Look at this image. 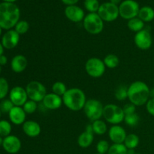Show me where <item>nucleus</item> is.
I'll return each instance as SVG.
<instances>
[{
	"label": "nucleus",
	"mask_w": 154,
	"mask_h": 154,
	"mask_svg": "<svg viewBox=\"0 0 154 154\" xmlns=\"http://www.w3.org/2000/svg\"><path fill=\"white\" fill-rule=\"evenodd\" d=\"M127 150L123 144H113L110 146L108 154H127Z\"/></svg>",
	"instance_id": "nucleus-31"
},
{
	"label": "nucleus",
	"mask_w": 154,
	"mask_h": 154,
	"mask_svg": "<svg viewBox=\"0 0 154 154\" xmlns=\"http://www.w3.org/2000/svg\"><path fill=\"white\" fill-rule=\"evenodd\" d=\"M139 137L135 134H129L126 135L123 144L126 147L127 149H135L139 144Z\"/></svg>",
	"instance_id": "nucleus-26"
},
{
	"label": "nucleus",
	"mask_w": 154,
	"mask_h": 154,
	"mask_svg": "<svg viewBox=\"0 0 154 154\" xmlns=\"http://www.w3.org/2000/svg\"><path fill=\"white\" fill-rule=\"evenodd\" d=\"M42 102L43 106L48 110H57L63 104V98L53 93H48Z\"/></svg>",
	"instance_id": "nucleus-17"
},
{
	"label": "nucleus",
	"mask_w": 154,
	"mask_h": 154,
	"mask_svg": "<svg viewBox=\"0 0 154 154\" xmlns=\"http://www.w3.org/2000/svg\"><path fill=\"white\" fill-rule=\"evenodd\" d=\"M102 117L110 124L119 125L124 121L125 114L123 108L114 104H108L104 106Z\"/></svg>",
	"instance_id": "nucleus-4"
},
{
	"label": "nucleus",
	"mask_w": 154,
	"mask_h": 154,
	"mask_svg": "<svg viewBox=\"0 0 154 154\" xmlns=\"http://www.w3.org/2000/svg\"><path fill=\"white\" fill-rule=\"evenodd\" d=\"M8 117L10 119L11 122L13 124L19 126V125H23L26 120V114L24 111L23 107L14 106L10 112L8 113Z\"/></svg>",
	"instance_id": "nucleus-18"
},
{
	"label": "nucleus",
	"mask_w": 154,
	"mask_h": 154,
	"mask_svg": "<svg viewBox=\"0 0 154 154\" xmlns=\"http://www.w3.org/2000/svg\"><path fill=\"white\" fill-rule=\"evenodd\" d=\"M84 8L90 13H97L100 4L99 0H84Z\"/></svg>",
	"instance_id": "nucleus-29"
},
{
	"label": "nucleus",
	"mask_w": 154,
	"mask_h": 154,
	"mask_svg": "<svg viewBox=\"0 0 154 154\" xmlns=\"http://www.w3.org/2000/svg\"><path fill=\"white\" fill-rule=\"evenodd\" d=\"M23 108L24 111H25L26 114H34L36 111V110H37L38 104L37 102L29 99V100L24 104L23 106Z\"/></svg>",
	"instance_id": "nucleus-35"
},
{
	"label": "nucleus",
	"mask_w": 154,
	"mask_h": 154,
	"mask_svg": "<svg viewBox=\"0 0 154 154\" xmlns=\"http://www.w3.org/2000/svg\"><path fill=\"white\" fill-rule=\"evenodd\" d=\"M150 98L152 99V98H154V88L151 89L150 90Z\"/></svg>",
	"instance_id": "nucleus-46"
},
{
	"label": "nucleus",
	"mask_w": 154,
	"mask_h": 154,
	"mask_svg": "<svg viewBox=\"0 0 154 154\" xmlns=\"http://www.w3.org/2000/svg\"><path fill=\"white\" fill-rule=\"evenodd\" d=\"M104 63H105L106 68L108 69H115L120 64V59L117 55L114 54H108L103 60Z\"/></svg>",
	"instance_id": "nucleus-25"
},
{
	"label": "nucleus",
	"mask_w": 154,
	"mask_h": 154,
	"mask_svg": "<svg viewBox=\"0 0 154 154\" xmlns=\"http://www.w3.org/2000/svg\"><path fill=\"white\" fill-rule=\"evenodd\" d=\"M2 27L0 26V36L2 35Z\"/></svg>",
	"instance_id": "nucleus-49"
},
{
	"label": "nucleus",
	"mask_w": 154,
	"mask_h": 154,
	"mask_svg": "<svg viewBox=\"0 0 154 154\" xmlns=\"http://www.w3.org/2000/svg\"><path fill=\"white\" fill-rule=\"evenodd\" d=\"M138 17L144 23L150 22L154 19V10L150 6H144L140 8Z\"/></svg>",
	"instance_id": "nucleus-22"
},
{
	"label": "nucleus",
	"mask_w": 154,
	"mask_h": 154,
	"mask_svg": "<svg viewBox=\"0 0 154 154\" xmlns=\"http://www.w3.org/2000/svg\"><path fill=\"white\" fill-rule=\"evenodd\" d=\"M135 154H141V153H135Z\"/></svg>",
	"instance_id": "nucleus-53"
},
{
	"label": "nucleus",
	"mask_w": 154,
	"mask_h": 154,
	"mask_svg": "<svg viewBox=\"0 0 154 154\" xmlns=\"http://www.w3.org/2000/svg\"><path fill=\"white\" fill-rule=\"evenodd\" d=\"M92 125H93L94 134H96L98 135H105L108 132V126H107L106 123L101 119L92 122Z\"/></svg>",
	"instance_id": "nucleus-24"
},
{
	"label": "nucleus",
	"mask_w": 154,
	"mask_h": 154,
	"mask_svg": "<svg viewBox=\"0 0 154 154\" xmlns=\"http://www.w3.org/2000/svg\"><path fill=\"white\" fill-rule=\"evenodd\" d=\"M67 90L66 84L62 81H57L52 85V93L61 97H63Z\"/></svg>",
	"instance_id": "nucleus-28"
},
{
	"label": "nucleus",
	"mask_w": 154,
	"mask_h": 154,
	"mask_svg": "<svg viewBox=\"0 0 154 154\" xmlns=\"http://www.w3.org/2000/svg\"><path fill=\"white\" fill-rule=\"evenodd\" d=\"M62 98L65 106L72 111L83 110L87 102L85 93L81 89L78 87L68 89Z\"/></svg>",
	"instance_id": "nucleus-3"
},
{
	"label": "nucleus",
	"mask_w": 154,
	"mask_h": 154,
	"mask_svg": "<svg viewBox=\"0 0 154 154\" xmlns=\"http://www.w3.org/2000/svg\"><path fill=\"white\" fill-rule=\"evenodd\" d=\"M21 141L16 135H10L3 139L2 147L7 153L14 154L18 153L21 149Z\"/></svg>",
	"instance_id": "nucleus-13"
},
{
	"label": "nucleus",
	"mask_w": 154,
	"mask_h": 154,
	"mask_svg": "<svg viewBox=\"0 0 154 154\" xmlns=\"http://www.w3.org/2000/svg\"><path fill=\"white\" fill-rule=\"evenodd\" d=\"M135 149H128L127 150V154H135Z\"/></svg>",
	"instance_id": "nucleus-45"
},
{
	"label": "nucleus",
	"mask_w": 154,
	"mask_h": 154,
	"mask_svg": "<svg viewBox=\"0 0 154 154\" xmlns=\"http://www.w3.org/2000/svg\"><path fill=\"white\" fill-rule=\"evenodd\" d=\"M20 11L12 2L0 3V26L2 29L10 30L20 21Z\"/></svg>",
	"instance_id": "nucleus-1"
},
{
	"label": "nucleus",
	"mask_w": 154,
	"mask_h": 154,
	"mask_svg": "<svg viewBox=\"0 0 154 154\" xmlns=\"http://www.w3.org/2000/svg\"><path fill=\"white\" fill-rule=\"evenodd\" d=\"M1 115H2V111L1 110H0V118H1Z\"/></svg>",
	"instance_id": "nucleus-51"
},
{
	"label": "nucleus",
	"mask_w": 154,
	"mask_h": 154,
	"mask_svg": "<svg viewBox=\"0 0 154 154\" xmlns=\"http://www.w3.org/2000/svg\"><path fill=\"white\" fill-rule=\"evenodd\" d=\"M96 154H101V153H96Z\"/></svg>",
	"instance_id": "nucleus-52"
},
{
	"label": "nucleus",
	"mask_w": 154,
	"mask_h": 154,
	"mask_svg": "<svg viewBox=\"0 0 154 154\" xmlns=\"http://www.w3.org/2000/svg\"><path fill=\"white\" fill-rule=\"evenodd\" d=\"M126 135L125 129L120 125H113L108 130V136L114 144H123Z\"/></svg>",
	"instance_id": "nucleus-15"
},
{
	"label": "nucleus",
	"mask_w": 154,
	"mask_h": 154,
	"mask_svg": "<svg viewBox=\"0 0 154 154\" xmlns=\"http://www.w3.org/2000/svg\"><path fill=\"white\" fill-rule=\"evenodd\" d=\"M4 47L2 46V43L0 42V56L3 55V53H4Z\"/></svg>",
	"instance_id": "nucleus-44"
},
{
	"label": "nucleus",
	"mask_w": 154,
	"mask_h": 154,
	"mask_svg": "<svg viewBox=\"0 0 154 154\" xmlns=\"http://www.w3.org/2000/svg\"><path fill=\"white\" fill-rule=\"evenodd\" d=\"M127 26L129 30L137 33L144 29V22H143L139 17H136L132 18V19L128 20Z\"/></svg>",
	"instance_id": "nucleus-23"
},
{
	"label": "nucleus",
	"mask_w": 154,
	"mask_h": 154,
	"mask_svg": "<svg viewBox=\"0 0 154 154\" xmlns=\"http://www.w3.org/2000/svg\"><path fill=\"white\" fill-rule=\"evenodd\" d=\"M85 70L89 76L94 78H99L105 74L106 66L103 60L98 57H92L86 62Z\"/></svg>",
	"instance_id": "nucleus-8"
},
{
	"label": "nucleus",
	"mask_w": 154,
	"mask_h": 154,
	"mask_svg": "<svg viewBox=\"0 0 154 154\" xmlns=\"http://www.w3.org/2000/svg\"><path fill=\"white\" fill-rule=\"evenodd\" d=\"M139 10V5L135 0H125L119 5L120 16L127 20L138 17Z\"/></svg>",
	"instance_id": "nucleus-9"
},
{
	"label": "nucleus",
	"mask_w": 154,
	"mask_h": 154,
	"mask_svg": "<svg viewBox=\"0 0 154 154\" xmlns=\"http://www.w3.org/2000/svg\"><path fill=\"white\" fill-rule=\"evenodd\" d=\"M102 20L105 22H113L120 16L119 6L111 2H104L100 5L97 12Z\"/></svg>",
	"instance_id": "nucleus-10"
},
{
	"label": "nucleus",
	"mask_w": 154,
	"mask_h": 154,
	"mask_svg": "<svg viewBox=\"0 0 154 154\" xmlns=\"http://www.w3.org/2000/svg\"><path fill=\"white\" fill-rule=\"evenodd\" d=\"M140 117L136 113H134L132 114H128V115H125L124 122L126 123V125L131 127H134V126H137L139 123Z\"/></svg>",
	"instance_id": "nucleus-33"
},
{
	"label": "nucleus",
	"mask_w": 154,
	"mask_h": 154,
	"mask_svg": "<svg viewBox=\"0 0 154 154\" xmlns=\"http://www.w3.org/2000/svg\"><path fill=\"white\" fill-rule=\"evenodd\" d=\"M3 139H4V138H2V137L1 135H0V146H2Z\"/></svg>",
	"instance_id": "nucleus-48"
},
{
	"label": "nucleus",
	"mask_w": 154,
	"mask_h": 154,
	"mask_svg": "<svg viewBox=\"0 0 154 154\" xmlns=\"http://www.w3.org/2000/svg\"><path fill=\"white\" fill-rule=\"evenodd\" d=\"M83 110L86 117L91 122L100 120L103 117L104 105L97 99H91L87 100Z\"/></svg>",
	"instance_id": "nucleus-6"
},
{
	"label": "nucleus",
	"mask_w": 154,
	"mask_h": 154,
	"mask_svg": "<svg viewBox=\"0 0 154 154\" xmlns=\"http://www.w3.org/2000/svg\"><path fill=\"white\" fill-rule=\"evenodd\" d=\"M20 42V35L14 29L8 30L2 38V45L4 48L11 50L16 48Z\"/></svg>",
	"instance_id": "nucleus-14"
},
{
	"label": "nucleus",
	"mask_w": 154,
	"mask_h": 154,
	"mask_svg": "<svg viewBox=\"0 0 154 154\" xmlns=\"http://www.w3.org/2000/svg\"><path fill=\"white\" fill-rule=\"evenodd\" d=\"M94 141V133L83 132L78 138V144L81 148H87L93 144Z\"/></svg>",
	"instance_id": "nucleus-21"
},
{
	"label": "nucleus",
	"mask_w": 154,
	"mask_h": 154,
	"mask_svg": "<svg viewBox=\"0 0 154 154\" xmlns=\"http://www.w3.org/2000/svg\"><path fill=\"white\" fill-rule=\"evenodd\" d=\"M26 90L29 99L37 103L42 102L45 96L48 94L45 86L37 81H32L28 83L26 87Z\"/></svg>",
	"instance_id": "nucleus-7"
},
{
	"label": "nucleus",
	"mask_w": 154,
	"mask_h": 154,
	"mask_svg": "<svg viewBox=\"0 0 154 154\" xmlns=\"http://www.w3.org/2000/svg\"><path fill=\"white\" fill-rule=\"evenodd\" d=\"M85 131H87V132H88L94 133V132H93V125H92V123H90V124H87V126H86Z\"/></svg>",
	"instance_id": "nucleus-42"
},
{
	"label": "nucleus",
	"mask_w": 154,
	"mask_h": 154,
	"mask_svg": "<svg viewBox=\"0 0 154 154\" xmlns=\"http://www.w3.org/2000/svg\"><path fill=\"white\" fill-rule=\"evenodd\" d=\"M153 88H154V87H153Z\"/></svg>",
	"instance_id": "nucleus-54"
},
{
	"label": "nucleus",
	"mask_w": 154,
	"mask_h": 154,
	"mask_svg": "<svg viewBox=\"0 0 154 154\" xmlns=\"http://www.w3.org/2000/svg\"><path fill=\"white\" fill-rule=\"evenodd\" d=\"M9 99L14 106L23 107L29 100L26 88L20 86L13 87L9 92Z\"/></svg>",
	"instance_id": "nucleus-12"
},
{
	"label": "nucleus",
	"mask_w": 154,
	"mask_h": 154,
	"mask_svg": "<svg viewBox=\"0 0 154 154\" xmlns=\"http://www.w3.org/2000/svg\"><path fill=\"white\" fill-rule=\"evenodd\" d=\"M3 1H5V2H12V3H14L15 1H17V0H3Z\"/></svg>",
	"instance_id": "nucleus-47"
},
{
	"label": "nucleus",
	"mask_w": 154,
	"mask_h": 154,
	"mask_svg": "<svg viewBox=\"0 0 154 154\" xmlns=\"http://www.w3.org/2000/svg\"><path fill=\"white\" fill-rule=\"evenodd\" d=\"M11 130V125L8 121L5 120H0V135L2 138H5L10 135Z\"/></svg>",
	"instance_id": "nucleus-30"
},
{
	"label": "nucleus",
	"mask_w": 154,
	"mask_h": 154,
	"mask_svg": "<svg viewBox=\"0 0 154 154\" xmlns=\"http://www.w3.org/2000/svg\"><path fill=\"white\" fill-rule=\"evenodd\" d=\"M83 26L86 31L91 35H98L104 29V21L97 13H89L83 20Z\"/></svg>",
	"instance_id": "nucleus-5"
},
{
	"label": "nucleus",
	"mask_w": 154,
	"mask_h": 154,
	"mask_svg": "<svg viewBox=\"0 0 154 154\" xmlns=\"http://www.w3.org/2000/svg\"><path fill=\"white\" fill-rule=\"evenodd\" d=\"M65 15L69 20L74 23L81 22L85 17L84 10L76 5L67 6L65 9Z\"/></svg>",
	"instance_id": "nucleus-16"
},
{
	"label": "nucleus",
	"mask_w": 154,
	"mask_h": 154,
	"mask_svg": "<svg viewBox=\"0 0 154 154\" xmlns=\"http://www.w3.org/2000/svg\"><path fill=\"white\" fill-rule=\"evenodd\" d=\"M9 84L7 80L0 77V100L6 97L9 93Z\"/></svg>",
	"instance_id": "nucleus-32"
},
{
	"label": "nucleus",
	"mask_w": 154,
	"mask_h": 154,
	"mask_svg": "<svg viewBox=\"0 0 154 154\" xmlns=\"http://www.w3.org/2000/svg\"><path fill=\"white\" fill-rule=\"evenodd\" d=\"M28 66V60L26 57L21 54L14 56L11 62V68L15 73H22L26 70Z\"/></svg>",
	"instance_id": "nucleus-20"
},
{
	"label": "nucleus",
	"mask_w": 154,
	"mask_h": 154,
	"mask_svg": "<svg viewBox=\"0 0 154 154\" xmlns=\"http://www.w3.org/2000/svg\"><path fill=\"white\" fill-rule=\"evenodd\" d=\"M23 131L29 138H35L41 134L42 128L38 123L34 120H26L23 124Z\"/></svg>",
	"instance_id": "nucleus-19"
},
{
	"label": "nucleus",
	"mask_w": 154,
	"mask_h": 154,
	"mask_svg": "<svg viewBox=\"0 0 154 154\" xmlns=\"http://www.w3.org/2000/svg\"><path fill=\"white\" fill-rule=\"evenodd\" d=\"M123 111H124L125 115H128V114H132L134 113H136V106L132 103H128L124 105L123 108Z\"/></svg>",
	"instance_id": "nucleus-38"
},
{
	"label": "nucleus",
	"mask_w": 154,
	"mask_h": 154,
	"mask_svg": "<svg viewBox=\"0 0 154 154\" xmlns=\"http://www.w3.org/2000/svg\"><path fill=\"white\" fill-rule=\"evenodd\" d=\"M8 63V58L6 56H5L4 54L2 56H0V66H5Z\"/></svg>",
	"instance_id": "nucleus-41"
},
{
	"label": "nucleus",
	"mask_w": 154,
	"mask_h": 154,
	"mask_svg": "<svg viewBox=\"0 0 154 154\" xmlns=\"http://www.w3.org/2000/svg\"><path fill=\"white\" fill-rule=\"evenodd\" d=\"M63 4L66 5L67 6L75 5L78 2L79 0H61Z\"/></svg>",
	"instance_id": "nucleus-40"
},
{
	"label": "nucleus",
	"mask_w": 154,
	"mask_h": 154,
	"mask_svg": "<svg viewBox=\"0 0 154 154\" xmlns=\"http://www.w3.org/2000/svg\"><path fill=\"white\" fill-rule=\"evenodd\" d=\"M110 145L109 143L106 140H101L96 144V150L98 153L106 154L109 150Z\"/></svg>",
	"instance_id": "nucleus-37"
},
{
	"label": "nucleus",
	"mask_w": 154,
	"mask_h": 154,
	"mask_svg": "<svg viewBox=\"0 0 154 154\" xmlns=\"http://www.w3.org/2000/svg\"><path fill=\"white\" fill-rule=\"evenodd\" d=\"M1 72H2V66H0V73H1Z\"/></svg>",
	"instance_id": "nucleus-50"
},
{
	"label": "nucleus",
	"mask_w": 154,
	"mask_h": 154,
	"mask_svg": "<svg viewBox=\"0 0 154 154\" xmlns=\"http://www.w3.org/2000/svg\"><path fill=\"white\" fill-rule=\"evenodd\" d=\"M146 109L148 114L154 117V98L149 99L146 104Z\"/></svg>",
	"instance_id": "nucleus-39"
},
{
	"label": "nucleus",
	"mask_w": 154,
	"mask_h": 154,
	"mask_svg": "<svg viewBox=\"0 0 154 154\" xmlns=\"http://www.w3.org/2000/svg\"><path fill=\"white\" fill-rule=\"evenodd\" d=\"M29 29V24L26 20H20L14 26V30L20 35L28 32Z\"/></svg>",
	"instance_id": "nucleus-34"
},
{
	"label": "nucleus",
	"mask_w": 154,
	"mask_h": 154,
	"mask_svg": "<svg viewBox=\"0 0 154 154\" xmlns=\"http://www.w3.org/2000/svg\"><path fill=\"white\" fill-rule=\"evenodd\" d=\"M134 42L137 48L142 51L149 50L153 44V38L150 32L147 29H143L135 33Z\"/></svg>",
	"instance_id": "nucleus-11"
},
{
	"label": "nucleus",
	"mask_w": 154,
	"mask_h": 154,
	"mask_svg": "<svg viewBox=\"0 0 154 154\" xmlns=\"http://www.w3.org/2000/svg\"><path fill=\"white\" fill-rule=\"evenodd\" d=\"M14 107V105L10 99H2L0 102V110L4 114H8Z\"/></svg>",
	"instance_id": "nucleus-36"
},
{
	"label": "nucleus",
	"mask_w": 154,
	"mask_h": 154,
	"mask_svg": "<svg viewBox=\"0 0 154 154\" xmlns=\"http://www.w3.org/2000/svg\"><path fill=\"white\" fill-rule=\"evenodd\" d=\"M110 2L118 5L119 4H120V3H121V0H110Z\"/></svg>",
	"instance_id": "nucleus-43"
},
{
	"label": "nucleus",
	"mask_w": 154,
	"mask_h": 154,
	"mask_svg": "<svg viewBox=\"0 0 154 154\" xmlns=\"http://www.w3.org/2000/svg\"><path fill=\"white\" fill-rule=\"evenodd\" d=\"M0 154H1V153H0Z\"/></svg>",
	"instance_id": "nucleus-55"
},
{
	"label": "nucleus",
	"mask_w": 154,
	"mask_h": 154,
	"mask_svg": "<svg viewBox=\"0 0 154 154\" xmlns=\"http://www.w3.org/2000/svg\"><path fill=\"white\" fill-rule=\"evenodd\" d=\"M150 90L148 85L144 81H135L128 87V99L135 106H142L150 99Z\"/></svg>",
	"instance_id": "nucleus-2"
},
{
	"label": "nucleus",
	"mask_w": 154,
	"mask_h": 154,
	"mask_svg": "<svg viewBox=\"0 0 154 154\" xmlns=\"http://www.w3.org/2000/svg\"><path fill=\"white\" fill-rule=\"evenodd\" d=\"M114 96H115L116 99L118 101L126 100V99H128V87L123 85V84L119 86L116 89Z\"/></svg>",
	"instance_id": "nucleus-27"
}]
</instances>
